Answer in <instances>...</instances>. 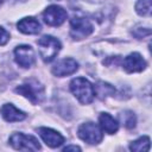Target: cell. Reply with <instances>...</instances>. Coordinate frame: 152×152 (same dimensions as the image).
<instances>
[{
	"instance_id": "cell-1",
	"label": "cell",
	"mask_w": 152,
	"mask_h": 152,
	"mask_svg": "<svg viewBox=\"0 0 152 152\" xmlns=\"http://www.w3.org/2000/svg\"><path fill=\"white\" fill-rule=\"evenodd\" d=\"M70 90L74 96L83 104L93 102L95 91L94 86L84 77H76L70 82Z\"/></svg>"
},
{
	"instance_id": "cell-2",
	"label": "cell",
	"mask_w": 152,
	"mask_h": 152,
	"mask_svg": "<svg viewBox=\"0 0 152 152\" xmlns=\"http://www.w3.org/2000/svg\"><path fill=\"white\" fill-rule=\"evenodd\" d=\"M15 93L25 96L33 104H38V103L43 102V100L45 97L44 87L36 80H28L25 83L18 86L15 88Z\"/></svg>"
},
{
	"instance_id": "cell-3",
	"label": "cell",
	"mask_w": 152,
	"mask_h": 152,
	"mask_svg": "<svg viewBox=\"0 0 152 152\" xmlns=\"http://www.w3.org/2000/svg\"><path fill=\"white\" fill-rule=\"evenodd\" d=\"M39 55L46 63L51 62L61 50V42L52 36H43L38 42Z\"/></svg>"
},
{
	"instance_id": "cell-4",
	"label": "cell",
	"mask_w": 152,
	"mask_h": 152,
	"mask_svg": "<svg viewBox=\"0 0 152 152\" xmlns=\"http://www.w3.org/2000/svg\"><path fill=\"white\" fill-rule=\"evenodd\" d=\"M10 145L19 151H38L40 150V145L37 138L33 135H27L24 133H13L10 139Z\"/></svg>"
},
{
	"instance_id": "cell-5",
	"label": "cell",
	"mask_w": 152,
	"mask_h": 152,
	"mask_svg": "<svg viewBox=\"0 0 152 152\" xmlns=\"http://www.w3.org/2000/svg\"><path fill=\"white\" fill-rule=\"evenodd\" d=\"M93 31H94V26L87 18L74 17L70 20V36L76 40L88 37L89 34L93 33Z\"/></svg>"
},
{
	"instance_id": "cell-6",
	"label": "cell",
	"mask_w": 152,
	"mask_h": 152,
	"mask_svg": "<svg viewBox=\"0 0 152 152\" xmlns=\"http://www.w3.org/2000/svg\"><path fill=\"white\" fill-rule=\"evenodd\" d=\"M77 135H78L80 139H82L83 141H86L88 144H91V145L99 144L103 138L101 128L94 122L82 124L77 129Z\"/></svg>"
},
{
	"instance_id": "cell-7",
	"label": "cell",
	"mask_w": 152,
	"mask_h": 152,
	"mask_svg": "<svg viewBox=\"0 0 152 152\" xmlns=\"http://www.w3.org/2000/svg\"><path fill=\"white\" fill-rule=\"evenodd\" d=\"M68 14L66 11L57 5H51L49 7H46V10L43 13V19L45 21V24L50 25V26H59L62 25L65 19H66Z\"/></svg>"
},
{
	"instance_id": "cell-8",
	"label": "cell",
	"mask_w": 152,
	"mask_h": 152,
	"mask_svg": "<svg viewBox=\"0 0 152 152\" xmlns=\"http://www.w3.org/2000/svg\"><path fill=\"white\" fill-rule=\"evenodd\" d=\"M14 59L21 68H30L34 61V51L30 45H19L14 50Z\"/></svg>"
},
{
	"instance_id": "cell-9",
	"label": "cell",
	"mask_w": 152,
	"mask_h": 152,
	"mask_svg": "<svg viewBox=\"0 0 152 152\" xmlns=\"http://www.w3.org/2000/svg\"><path fill=\"white\" fill-rule=\"evenodd\" d=\"M124 69L127 72H140L146 68V61L138 52H132L124 58Z\"/></svg>"
},
{
	"instance_id": "cell-10",
	"label": "cell",
	"mask_w": 152,
	"mask_h": 152,
	"mask_svg": "<svg viewBox=\"0 0 152 152\" xmlns=\"http://www.w3.org/2000/svg\"><path fill=\"white\" fill-rule=\"evenodd\" d=\"M78 69V63L72 59V58H64L59 61L53 68H52V74L58 77H64L68 75H71L76 72Z\"/></svg>"
},
{
	"instance_id": "cell-11",
	"label": "cell",
	"mask_w": 152,
	"mask_h": 152,
	"mask_svg": "<svg viewBox=\"0 0 152 152\" xmlns=\"http://www.w3.org/2000/svg\"><path fill=\"white\" fill-rule=\"evenodd\" d=\"M38 133L40 138L44 140V142L52 148L58 147L64 142V138L62 137V134L55 129H51L48 127H40L38 128Z\"/></svg>"
},
{
	"instance_id": "cell-12",
	"label": "cell",
	"mask_w": 152,
	"mask_h": 152,
	"mask_svg": "<svg viewBox=\"0 0 152 152\" xmlns=\"http://www.w3.org/2000/svg\"><path fill=\"white\" fill-rule=\"evenodd\" d=\"M17 27L20 32L25 34H37L42 30L39 21L33 17H26V18L20 19L17 24Z\"/></svg>"
},
{
	"instance_id": "cell-13",
	"label": "cell",
	"mask_w": 152,
	"mask_h": 152,
	"mask_svg": "<svg viewBox=\"0 0 152 152\" xmlns=\"http://www.w3.org/2000/svg\"><path fill=\"white\" fill-rule=\"evenodd\" d=\"M1 115L7 122H15L21 121L26 118V114L18 108H15L12 103H6L1 107Z\"/></svg>"
},
{
	"instance_id": "cell-14",
	"label": "cell",
	"mask_w": 152,
	"mask_h": 152,
	"mask_svg": "<svg viewBox=\"0 0 152 152\" xmlns=\"http://www.w3.org/2000/svg\"><path fill=\"white\" fill-rule=\"evenodd\" d=\"M100 127L108 134H114L119 129V122L108 113H101L99 116Z\"/></svg>"
},
{
	"instance_id": "cell-15",
	"label": "cell",
	"mask_w": 152,
	"mask_h": 152,
	"mask_svg": "<svg viewBox=\"0 0 152 152\" xmlns=\"http://www.w3.org/2000/svg\"><path fill=\"white\" fill-rule=\"evenodd\" d=\"M151 140L147 135H144V137H140L139 139L134 140L133 142H131L129 145V150L131 151H135V152H146L150 150V144Z\"/></svg>"
},
{
	"instance_id": "cell-16",
	"label": "cell",
	"mask_w": 152,
	"mask_h": 152,
	"mask_svg": "<svg viewBox=\"0 0 152 152\" xmlns=\"http://www.w3.org/2000/svg\"><path fill=\"white\" fill-rule=\"evenodd\" d=\"M94 91L95 94L100 97V99H104L106 96L113 95L115 93V89L113 86H110L109 83L106 82H99L95 87H94Z\"/></svg>"
},
{
	"instance_id": "cell-17",
	"label": "cell",
	"mask_w": 152,
	"mask_h": 152,
	"mask_svg": "<svg viewBox=\"0 0 152 152\" xmlns=\"http://www.w3.org/2000/svg\"><path fill=\"white\" fill-rule=\"evenodd\" d=\"M135 11L139 15L150 17L151 15V0H138L135 4Z\"/></svg>"
},
{
	"instance_id": "cell-18",
	"label": "cell",
	"mask_w": 152,
	"mask_h": 152,
	"mask_svg": "<svg viewBox=\"0 0 152 152\" xmlns=\"http://www.w3.org/2000/svg\"><path fill=\"white\" fill-rule=\"evenodd\" d=\"M121 120L124 122V126L128 129H132L135 127V124H137V118L134 115L133 112L131 110H126L121 114Z\"/></svg>"
},
{
	"instance_id": "cell-19",
	"label": "cell",
	"mask_w": 152,
	"mask_h": 152,
	"mask_svg": "<svg viewBox=\"0 0 152 152\" xmlns=\"http://www.w3.org/2000/svg\"><path fill=\"white\" fill-rule=\"evenodd\" d=\"M132 33H133L138 39H141V38H144L145 36H150V34H151V30L147 28V27H138V28H135Z\"/></svg>"
},
{
	"instance_id": "cell-20",
	"label": "cell",
	"mask_w": 152,
	"mask_h": 152,
	"mask_svg": "<svg viewBox=\"0 0 152 152\" xmlns=\"http://www.w3.org/2000/svg\"><path fill=\"white\" fill-rule=\"evenodd\" d=\"M10 40V33L0 26V45H5Z\"/></svg>"
},
{
	"instance_id": "cell-21",
	"label": "cell",
	"mask_w": 152,
	"mask_h": 152,
	"mask_svg": "<svg viewBox=\"0 0 152 152\" xmlns=\"http://www.w3.org/2000/svg\"><path fill=\"white\" fill-rule=\"evenodd\" d=\"M63 151H81V148L76 145H69V146H65Z\"/></svg>"
},
{
	"instance_id": "cell-22",
	"label": "cell",
	"mask_w": 152,
	"mask_h": 152,
	"mask_svg": "<svg viewBox=\"0 0 152 152\" xmlns=\"http://www.w3.org/2000/svg\"><path fill=\"white\" fill-rule=\"evenodd\" d=\"M17 1H26V0H17Z\"/></svg>"
},
{
	"instance_id": "cell-23",
	"label": "cell",
	"mask_w": 152,
	"mask_h": 152,
	"mask_svg": "<svg viewBox=\"0 0 152 152\" xmlns=\"http://www.w3.org/2000/svg\"><path fill=\"white\" fill-rule=\"evenodd\" d=\"M2 1H4V0H0V5H1V4H2Z\"/></svg>"
},
{
	"instance_id": "cell-24",
	"label": "cell",
	"mask_w": 152,
	"mask_h": 152,
	"mask_svg": "<svg viewBox=\"0 0 152 152\" xmlns=\"http://www.w3.org/2000/svg\"><path fill=\"white\" fill-rule=\"evenodd\" d=\"M52 1H55V0H52ZM57 1H58V0H57Z\"/></svg>"
}]
</instances>
